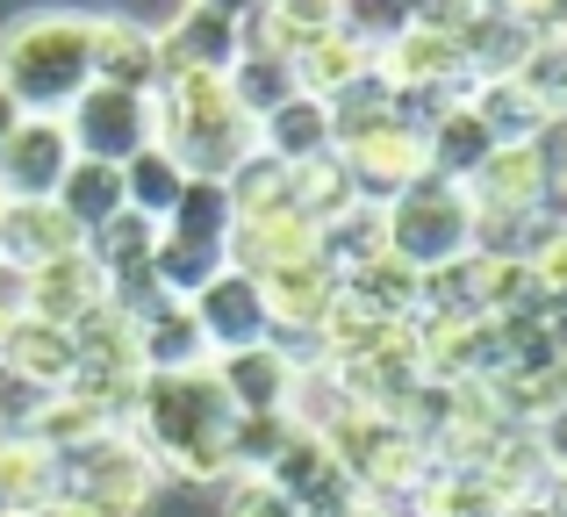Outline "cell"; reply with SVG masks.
Instances as JSON below:
<instances>
[{"instance_id": "1", "label": "cell", "mask_w": 567, "mask_h": 517, "mask_svg": "<svg viewBox=\"0 0 567 517\" xmlns=\"http://www.w3.org/2000/svg\"><path fill=\"white\" fill-rule=\"evenodd\" d=\"M123 432L158 461L166 482L187 489H216L230 482V438H237V403L223 395L216 366H187V374H144L123 410Z\"/></svg>"}, {"instance_id": "2", "label": "cell", "mask_w": 567, "mask_h": 517, "mask_svg": "<svg viewBox=\"0 0 567 517\" xmlns=\"http://www.w3.org/2000/svg\"><path fill=\"white\" fill-rule=\"evenodd\" d=\"M0 86L22 101V115H65L94 86V37L86 14L37 8L0 29Z\"/></svg>"}, {"instance_id": "3", "label": "cell", "mask_w": 567, "mask_h": 517, "mask_svg": "<svg viewBox=\"0 0 567 517\" xmlns=\"http://www.w3.org/2000/svg\"><path fill=\"white\" fill-rule=\"evenodd\" d=\"M158 144L187 166V180H230L259 152V123L230 101L223 72H173L158 80Z\"/></svg>"}, {"instance_id": "4", "label": "cell", "mask_w": 567, "mask_h": 517, "mask_svg": "<svg viewBox=\"0 0 567 517\" xmlns=\"http://www.w3.org/2000/svg\"><path fill=\"white\" fill-rule=\"evenodd\" d=\"M474 201L460 180H410L395 201H381V230H388V259H402L410 273H445L474 252Z\"/></svg>"}, {"instance_id": "5", "label": "cell", "mask_w": 567, "mask_h": 517, "mask_svg": "<svg viewBox=\"0 0 567 517\" xmlns=\"http://www.w3.org/2000/svg\"><path fill=\"white\" fill-rule=\"evenodd\" d=\"M230 230H237V209H230V187L223 180H187L181 209L158 224V245H152V273L173 302H187L194 288L230 266Z\"/></svg>"}, {"instance_id": "6", "label": "cell", "mask_w": 567, "mask_h": 517, "mask_svg": "<svg viewBox=\"0 0 567 517\" xmlns=\"http://www.w3.org/2000/svg\"><path fill=\"white\" fill-rule=\"evenodd\" d=\"M158 489H166L158 461L123 432V424H109L101 438H86V446L58 453V496H86V504H109V510L144 517Z\"/></svg>"}, {"instance_id": "7", "label": "cell", "mask_w": 567, "mask_h": 517, "mask_svg": "<svg viewBox=\"0 0 567 517\" xmlns=\"http://www.w3.org/2000/svg\"><path fill=\"white\" fill-rule=\"evenodd\" d=\"M65 137L72 158H94V166H130L144 144H158V101L152 94H130V86H86L65 115Z\"/></svg>"}, {"instance_id": "8", "label": "cell", "mask_w": 567, "mask_h": 517, "mask_svg": "<svg viewBox=\"0 0 567 517\" xmlns=\"http://www.w3.org/2000/svg\"><path fill=\"white\" fill-rule=\"evenodd\" d=\"M338 166H346L352 195L360 201H395L410 180H424L431 158H424V123H410V115H388V123L360 130V137L338 144Z\"/></svg>"}, {"instance_id": "9", "label": "cell", "mask_w": 567, "mask_h": 517, "mask_svg": "<svg viewBox=\"0 0 567 517\" xmlns=\"http://www.w3.org/2000/svg\"><path fill=\"white\" fill-rule=\"evenodd\" d=\"M187 309H194V323H202L208 360H223V352H245V345H266V338H274V317H266L259 280L237 273V266H223L208 288H194Z\"/></svg>"}, {"instance_id": "10", "label": "cell", "mask_w": 567, "mask_h": 517, "mask_svg": "<svg viewBox=\"0 0 567 517\" xmlns=\"http://www.w3.org/2000/svg\"><path fill=\"white\" fill-rule=\"evenodd\" d=\"M72 166V137L58 115H22L0 137V201H51Z\"/></svg>"}, {"instance_id": "11", "label": "cell", "mask_w": 567, "mask_h": 517, "mask_svg": "<svg viewBox=\"0 0 567 517\" xmlns=\"http://www.w3.org/2000/svg\"><path fill=\"white\" fill-rule=\"evenodd\" d=\"M266 482H274L280 496H295V504H302L309 517H317V510H331V504H346V496H360V482L346 475V461H338V453L323 446L317 432H302V424H295V432H288V446L274 453Z\"/></svg>"}, {"instance_id": "12", "label": "cell", "mask_w": 567, "mask_h": 517, "mask_svg": "<svg viewBox=\"0 0 567 517\" xmlns=\"http://www.w3.org/2000/svg\"><path fill=\"white\" fill-rule=\"evenodd\" d=\"M251 280L266 294L274 338H317L331 302H338V273L323 259H295V266H274V273H251Z\"/></svg>"}, {"instance_id": "13", "label": "cell", "mask_w": 567, "mask_h": 517, "mask_svg": "<svg viewBox=\"0 0 567 517\" xmlns=\"http://www.w3.org/2000/svg\"><path fill=\"white\" fill-rule=\"evenodd\" d=\"M109 302V273H101L86 252H65L51 266H37V273H22V317H43V323H80L94 317V309Z\"/></svg>"}, {"instance_id": "14", "label": "cell", "mask_w": 567, "mask_h": 517, "mask_svg": "<svg viewBox=\"0 0 567 517\" xmlns=\"http://www.w3.org/2000/svg\"><path fill=\"white\" fill-rule=\"evenodd\" d=\"M94 37V80L101 86H130V94H158L166 65H158V29L130 22V14H86Z\"/></svg>"}, {"instance_id": "15", "label": "cell", "mask_w": 567, "mask_h": 517, "mask_svg": "<svg viewBox=\"0 0 567 517\" xmlns=\"http://www.w3.org/2000/svg\"><path fill=\"white\" fill-rule=\"evenodd\" d=\"M65 252H86V238L58 201H8L0 209V266L8 273H37Z\"/></svg>"}, {"instance_id": "16", "label": "cell", "mask_w": 567, "mask_h": 517, "mask_svg": "<svg viewBox=\"0 0 567 517\" xmlns=\"http://www.w3.org/2000/svg\"><path fill=\"white\" fill-rule=\"evenodd\" d=\"M237 58H245V29L230 22V14H216V8H194L187 0V14L158 37V65H166V80L173 72H230Z\"/></svg>"}, {"instance_id": "17", "label": "cell", "mask_w": 567, "mask_h": 517, "mask_svg": "<svg viewBox=\"0 0 567 517\" xmlns=\"http://www.w3.org/2000/svg\"><path fill=\"white\" fill-rule=\"evenodd\" d=\"M317 259V224L302 209H266V216H237L230 230V266L237 273H274V266Z\"/></svg>"}, {"instance_id": "18", "label": "cell", "mask_w": 567, "mask_h": 517, "mask_svg": "<svg viewBox=\"0 0 567 517\" xmlns=\"http://www.w3.org/2000/svg\"><path fill=\"white\" fill-rule=\"evenodd\" d=\"M130 323H137V366H144V374H187V366H208L202 323H194L187 302L158 294V302H144Z\"/></svg>"}, {"instance_id": "19", "label": "cell", "mask_w": 567, "mask_h": 517, "mask_svg": "<svg viewBox=\"0 0 567 517\" xmlns=\"http://www.w3.org/2000/svg\"><path fill=\"white\" fill-rule=\"evenodd\" d=\"M288 65H295V86H302V94L331 101V94H346L352 80H367V72H374V43L352 37V29H317V37H309Z\"/></svg>"}, {"instance_id": "20", "label": "cell", "mask_w": 567, "mask_h": 517, "mask_svg": "<svg viewBox=\"0 0 567 517\" xmlns=\"http://www.w3.org/2000/svg\"><path fill=\"white\" fill-rule=\"evenodd\" d=\"M0 360L14 366V374H29L37 389H72V374H80V352H72V331L65 323H43V317H14L8 338H0Z\"/></svg>"}, {"instance_id": "21", "label": "cell", "mask_w": 567, "mask_h": 517, "mask_svg": "<svg viewBox=\"0 0 567 517\" xmlns=\"http://www.w3.org/2000/svg\"><path fill=\"white\" fill-rule=\"evenodd\" d=\"M532 43H539V29L482 8L467 29H460V65H467V80H517L525 58H532Z\"/></svg>"}, {"instance_id": "22", "label": "cell", "mask_w": 567, "mask_h": 517, "mask_svg": "<svg viewBox=\"0 0 567 517\" xmlns=\"http://www.w3.org/2000/svg\"><path fill=\"white\" fill-rule=\"evenodd\" d=\"M259 152L280 158V166H309V158L338 152L331 144V108L317 94H288L274 115H259Z\"/></svg>"}, {"instance_id": "23", "label": "cell", "mask_w": 567, "mask_h": 517, "mask_svg": "<svg viewBox=\"0 0 567 517\" xmlns=\"http://www.w3.org/2000/svg\"><path fill=\"white\" fill-rule=\"evenodd\" d=\"M338 288H346V302H360L367 317H381V323H416V309H424V273H410V266L402 259H367L360 273H346L338 280Z\"/></svg>"}, {"instance_id": "24", "label": "cell", "mask_w": 567, "mask_h": 517, "mask_svg": "<svg viewBox=\"0 0 567 517\" xmlns=\"http://www.w3.org/2000/svg\"><path fill=\"white\" fill-rule=\"evenodd\" d=\"M488 152H496V137L482 130V115H474L467 101H445V108L424 123V158H431L439 180H467Z\"/></svg>"}, {"instance_id": "25", "label": "cell", "mask_w": 567, "mask_h": 517, "mask_svg": "<svg viewBox=\"0 0 567 517\" xmlns=\"http://www.w3.org/2000/svg\"><path fill=\"white\" fill-rule=\"evenodd\" d=\"M58 496V453L43 438H0V517H29Z\"/></svg>"}, {"instance_id": "26", "label": "cell", "mask_w": 567, "mask_h": 517, "mask_svg": "<svg viewBox=\"0 0 567 517\" xmlns=\"http://www.w3.org/2000/svg\"><path fill=\"white\" fill-rule=\"evenodd\" d=\"M381 252H388L381 201H346L338 216H323V224H317V259L331 266L338 280L360 273V266H367V259H381Z\"/></svg>"}, {"instance_id": "27", "label": "cell", "mask_w": 567, "mask_h": 517, "mask_svg": "<svg viewBox=\"0 0 567 517\" xmlns=\"http://www.w3.org/2000/svg\"><path fill=\"white\" fill-rule=\"evenodd\" d=\"M467 108L482 115V130L496 144H532V137H539V123L554 115L525 80H474L467 86Z\"/></svg>"}, {"instance_id": "28", "label": "cell", "mask_w": 567, "mask_h": 517, "mask_svg": "<svg viewBox=\"0 0 567 517\" xmlns=\"http://www.w3.org/2000/svg\"><path fill=\"white\" fill-rule=\"evenodd\" d=\"M51 201L72 216V224H80V238H86V230H101L109 216H123V209H130V201H123V166H94V158H72Z\"/></svg>"}, {"instance_id": "29", "label": "cell", "mask_w": 567, "mask_h": 517, "mask_svg": "<svg viewBox=\"0 0 567 517\" xmlns=\"http://www.w3.org/2000/svg\"><path fill=\"white\" fill-rule=\"evenodd\" d=\"M181 195H187V166L166 152V144H144V152L123 166V201L137 216H152V224H166V216L181 209Z\"/></svg>"}, {"instance_id": "30", "label": "cell", "mask_w": 567, "mask_h": 517, "mask_svg": "<svg viewBox=\"0 0 567 517\" xmlns=\"http://www.w3.org/2000/svg\"><path fill=\"white\" fill-rule=\"evenodd\" d=\"M223 86H230V101L251 115V123L274 115L288 94H302V86H295V65H288V58H274V51H245L230 72H223Z\"/></svg>"}, {"instance_id": "31", "label": "cell", "mask_w": 567, "mask_h": 517, "mask_svg": "<svg viewBox=\"0 0 567 517\" xmlns=\"http://www.w3.org/2000/svg\"><path fill=\"white\" fill-rule=\"evenodd\" d=\"M152 245H158V224L152 216H137V209H123V216H109L101 230H86V259L101 266V273H130V266H144L152 259Z\"/></svg>"}, {"instance_id": "32", "label": "cell", "mask_w": 567, "mask_h": 517, "mask_svg": "<svg viewBox=\"0 0 567 517\" xmlns=\"http://www.w3.org/2000/svg\"><path fill=\"white\" fill-rule=\"evenodd\" d=\"M223 517H309L295 496H280L266 475H230L223 482Z\"/></svg>"}, {"instance_id": "33", "label": "cell", "mask_w": 567, "mask_h": 517, "mask_svg": "<svg viewBox=\"0 0 567 517\" xmlns=\"http://www.w3.org/2000/svg\"><path fill=\"white\" fill-rule=\"evenodd\" d=\"M517 80H525L532 86V94H539L546 101V108H567V43L560 37H539V43H532V58H525V72H517Z\"/></svg>"}, {"instance_id": "34", "label": "cell", "mask_w": 567, "mask_h": 517, "mask_svg": "<svg viewBox=\"0 0 567 517\" xmlns=\"http://www.w3.org/2000/svg\"><path fill=\"white\" fill-rule=\"evenodd\" d=\"M525 432H532V446L546 453V467H554V475H560V467H567V403H554V410H539V417H532Z\"/></svg>"}, {"instance_id": "35", "label": "cell", "mask_w": 567, "mask_h": 517, "mask_svg": "<svg viewBox=\"0 0 567 517\" xmlns=\"http://www.w3.org/2000/svg\"><path fill=\"white\" fill-rule=\"evenodd\" d=\"M29 517H130V510H109V504H86V496H51L43 510H29Z\"/></svg>"}, {"instance_id": "36", "label": "cell", "mask_w": 567, "mask_h": 517, "mask_svg": "<svg viewBox=\"0 0 567 517\" xmlns=\"http://www.w3.org/2000/svg\"><path fill=\"white\" fill-rule=\"evenodd\" d=\"M317 517H395V510L374 504V496H346V504H331V510H317Z\"/></svg>"}, {"instance_id": "37", "label": "cell", "mask_w": 567, "mask_h": 517, "mask_svg": "<svg viewBox=\"0 0 567 517\" xmlns=\"http://www.w3.org/2000/svg\"><path fill=\"white\" fill-rule=\"evenodd\" d=\"M194 8H216V14H230V22H245V14L259 8V0H194Z\"/></svg>"}, {"instance_id": "38", "label": "cell", "mask_w": 567, "mask_h": 517, "mask_svg": "<svg viewBox=\"0 0 567 517\" xmlns=\"http://www.w3.org/2000/svg\"><path fill=\"white\" fill-rule=\"evenodd\" d=\"M546 510H554V517H567V467H560L554 482H546Z\"/></svg>"}, {"instance_id": "39", "label": "cell", "mask_w": 567, "mask_h": 517, "mask_svg": "<svg viewBox=\"0 0 567 517\" xmlns=\"http://www.w3.org/2000/svg\"><path fill=\"white\" fill-rule=\"evenodd\" d=\"M14 123H22V101H14V94H8V86H0V137H8V130H14Z\"/></svg>"}, {"instance_id": "40", "label": "cell", "mask_w": 567, "mask_h": 517, "mask_svg": "<svg viewBox=\"0 0 567 517\" xmlns=\"http://www.w3.org/2000/svg\"><path fill=\"white\" fill-rule=\"evenodd\" d=\"M503 517H554L546 504H525V510H503Z\"/></svg>"}, {"instance_id": "41", "label": "cell", "mask_w": 567, "mask_h": 517, "mask_svg": "<svg viewBox=\"0 0 567 517\" xmlns=\"http://www.w3.org/2000/svg\"><path fill=\"white\" fill-rule=\"evenodd\" d=\"M0 209H8V201H0Z\"/></svg>"}, {"instance_id": "42", "label": "cell", "mask_w": 567, "mask_h": 517, "mask_svg": "<svg viewBox=\"0 0 567 517\" xmlns=\"http://www.w3.org/2000/svg\"><path fill=\"white\" fill-rule=\"evenodd\" d=\"M560 115H567V108H560Z\"/></svg>"}]
</instances>
